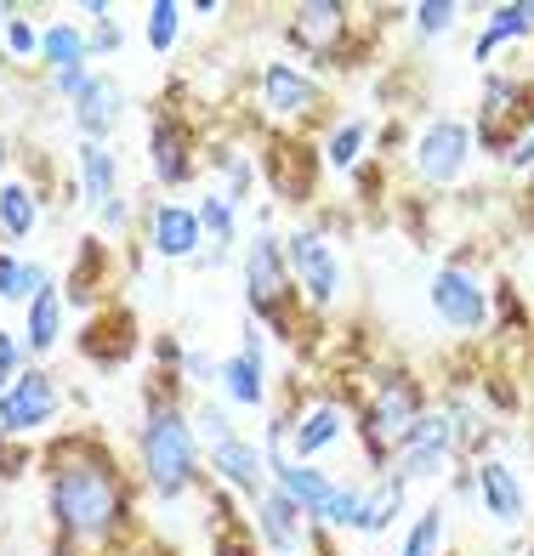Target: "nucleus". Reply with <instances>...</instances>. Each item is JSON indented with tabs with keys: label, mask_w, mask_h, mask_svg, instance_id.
Listing matches in <instances>:
<instances>
[{
	"label": "nucleus",
	"mask_w": 534,
	"mask_h": 556,
	"mask_svg": "<svg viewBox=\"0 0 534 556\" xmlns=\"http://www.w3.org/2000/svg\"><path fill=\"white\" fill-rule=\"evenodd\" d=\"M46 517H52L58 556H125L132 534V477L120 471L114 448L91 432H63L40 448Z\"/></svg>",
	"instance_id": "obj_1"
},
{
	"label": "nucleus",
	"mask_w": 534,
	"mask_h": 556,
	"mask_svg": "<svg viewBox=\"0 0 534 556\" xmlns=\"http://www.w3.org/2000/svg\"><path fill=\"white\" fill-rule=\"evenodd\" d=\"M176 375H154V387L142 397V420H137V483L154 494L160 505L188 500L194 489H206V448L194 432V409L176 392Z\"/></svg>",
	"instance_id": "obj_2"
},
{
	"label": "nucleus",
	"mask_w": 534,
	"mask_h": 556,
	"mask_svg": "<svg viewBox=\"0 0 534 556\" xmlns=\"http://www.w3.org/2000/svg\"><path fill=\"white\" fill-rule=\"evenodd\" d=\"M426 409H432V397H426V381H421L415 369L393 364V369H375L370 375L364 397L352 403V438H359V448H364L370 477L393 466L398 443L415 432V420Z\"/></svg>",
	"instance_id": "obj_3"
},
{
	"label": "nucleus",
	"mask_w": 534,
	"mask_h": 556,
	"mask_svg": "<svg viewBox=\"0 0 534 556\" xmlns=\"http://www.w3.org/2000/svg\"><path fill=\"white\" fill-rule=\"evenodd\" d=\"M239 278H245L250 324H262L273 341H301L308 307H301V290H296V278H290L285 239L273 233V222H268V216L257 222V233L239 244Z\"/></svg>",
	"instance_id": "obj_4"
},
{
	"label": "nucleus",
	"mask_w": 534,
	"mask_h": 556,
	"mask_svg": "<svg viewBox=\"0 0 534 556\" xmlns=\"http://www.w3.org/2000/svg\"><path fill=\"white\" fill-rule=\"evenodd\" d=\"M278 239H285V262H290V278H296V290H301L308 318L336 313L341 301H347V290H352V267L341 256L336 233H330L324 222H290Z\"/></svg>",
	"instance_id": "obj_5"
},
{
	"label": "nucleus",
	"mask_w": 534,
	"mask_h": 556,
	"mask_svg": "<svg viewBox=\"0 0 534 556\" xmlns=\"http://www.w3.org/2000/svg\"><path fill=\"white\" fill-rule=\"evenodd\" d=\"M285 35L301 58H308V68L319 74H352L364 58L359 46V12L347 7V0H301V7L285 12Z\"/></svg>",
	"instance_id": "obj_6"
},
{
	"label": "nucleus",
	"mask_w": 534,
	"mask_h": 556,
	"mask_svg": "<svg viewBox=\"0 0 534 556\" xmlns=\"http://www.w3.org/2000/svg\"><path fill=\"white\" fill-rule=\"evenodd\" d=\"M529 125H534V74L529 68H483L477 119H472L477 154H489V160L506 165V154L523 142Z\"/></svg>",
	"instance_id": "obj_7"
},
{
	"label": "nucleus",
	"mask_w": 534,
	"mask_h": 556,
	"mask_svg": "<svg viewBox=\"0 0 534 556\" xmlns=\"http://www.w3.org/2000/svg\"><path fill=\"white\" fill-rule=\"evenodd\" d=\"M410 170H415V182L432 188V193H444L455 182H467V170L477 160V137H472V119L461 114H432L421 119V131L410 137Z\"/></svg>",
	"instance_id": "obj_8"
},
{
	"label": "nucleus",
	"mask_w": 534,
	"mask_h": 556,
	"mask_svg": "<svg viewBox=\"0 0 534 556\" xmlns=\"http://www.w3.org/2000/svg\"><path fill=\"white\" fill-rule=\"evenodd\" d=\"M257 103H262V119L273 131H308L313 119H324L330 97H324V80L308 63L268 58L262 74H257Z\"/></svg>",
	"instance_id": "obj_9"
},
{
	"label": "nucleus",
	"mask_w": 534,
	"mask_h": 556,
	"mask_svg": "<svg viewBox=\"0 0 534 556\" xmlns=\"http://www.w3.org/2000/svg\"><path fill=\"white\" fill-rule=\"evenodd\" d=\"M426 307L438 313V324H449L455 336H483L495 324V285L467 256H449L426 285Z\"/></svg>",
	"instance_id": "obj_10"
},
{
	"label": "nucleus",
	"mask_w": 534,
	"mask_h": 556,
	"mask_svg": "<svg viewBox=\"0 0 534 556\" xmlns=\"http://www.w3.org/2000/svg\"><path fill=\"white\" fill-rule=\"evenodd\" d=\"M257 165H262V182L273 188L278 205L308 211L313 199H319L324 160H319V142H308L301 131H268V142H262Z\"/></svg>",
	"instance_id": "obj_11"
},
{
	"label": "nucleus",
	"mask_w": 534,
	"mask_h": 556,
	"mask_svg": "<svg viewBox=\"0 0 534 556\" xmlns=\"http://www.w3.org/2000/svg\"><path fill=\"white\" fill-rule=\"evenodd\" d=\"M199 170H206V148H199L194 119L160 97L154 119H148V176H154L165 193H176V188H188Z\"/></svg>",
	"instance_id": "obj_12"
},
{
	"label": "nucleus",
	"mask_w": 534,
	"mask_h": 556,
	"mask_svg": "<svg viewBox=\"0 0 534 556\" xmlns=\"http://www.w3.org/2000/svg\"><path fill=\"white\" fill-rule=\"evenodd\" d=\"M455 466H467L461 460V432H455V415L444 409V403H432V409L415 420V432L398 443L387 471H398L403 483L415 489V483H438V477H449Z\"/></svg>",
	"instance_id": "obj_13"
},
{
	"label": "nucleus",
	"mask_w": 534,
	"mask_h": 556,
	"mask_svg": "<svg viewBox=\"0 0 534 556\" xmlns=\"http://www.w3.org/2000/svg\"><path fill=\"white\" fill-rule=\"evenodd\" d=\"M58 415H63V387H58V375L40 369V364H29L7 392H0V438H12V443L40 438Z\"/></svg>",
	"instance_id": "obj_14"
},
{
	"label": "nucleus",
	"mask_w": 534,
	"mask_h": 556,
	"mask_svg": "<svg viewBox=\"0 0 534 556\" xmlns=\"http://www.w3.org/2000/svg\"><path fill=\"white\" fill-rule=\"evenodd\" d=\"M216 397L227 403V409H250V415H268V409H273L268 330H262V324H245L239 352H227V358H222V369H216Z\"/></svg>",
	"instance_id": "obj_15"
},
{
	"label": "nucleus",
	"mask_w": 534,
	"mask_h": 556,
	"mask_svg": "<svg viewBox=\"0 0 534 556\" xmlns=\"http://www.w3.org/2000/svg\"><path fill=\"white\" fill-rule=\"evenodd\" d=\"M352 438V409L341 397H290V460L319 466L330 448Z\"/></svg>",
	"instance_id": "obj_16"
},
{
	"label": "nucleus",
	"mask_w": 534,
	"mask_h": 556,
	"mask_svg": "<svg viewBox=\"0 0 534 556\" xmlns=\"http://www.w3.org/2000/svg\"><path fill=\"white\" fill-rule=\"evenodd\" d=\"M74 346H80V358L91 364V369H103V375H114V369H125L142 352V324H137V313L132 307H120V301H103L97 313H86V324H80V336H74Z\"/></svg>",
	"instance_id": "obj_17"
},
{
	"label": "nucleus",
	"mask_w": 534,
	"mask_h": 556,
	"mask_svg": "<svg viewBox=\"0 0 534 556\" xmlns=\"http://www.w3.org/2000/svg\"><path fill=\"white\" fill-rule=\"evenodd\" d=\"M142 244H148V256L165 262V267L206 262V227H199V211L183 205V199H154V205L142 211Z\"/></svg>",
	"instance_id": "obj_18"
},
{
	"label": "nucleus",
	"mask_w": 534,
	"mask_h": 556,
	"mask_svg": "<svg viewBox=\"0 0 534 556\" xmlns=\"http://www.w3.org/2000/svg\"><path fill=\"white\" fill-rule=\"evenodd\" d=\"M467 471H472V500L489 522H500V528L529 522V483L500 460V454H477V460H467Z\"/></svg>",
	"instance_id": "obj_19"
},
{
	"label": "nucleus",
	"mask_w": 534,
	"mask_h": 556,
	"mask_svg": "<svg viewBox=\"0 0 534 556\" xmlns=\"http://www.w3.org/2000/svg\"><path fill=\"white\" fill-rule=\"evenodd\" d=\"M206 471H211L216 489H227V494L245 500V505H257V500L273 489L268 454H262L257 438H245V432L227 438V443H216V448H206Z\"/></svg>",
	"instance_id": "obj_20"
},
{
	"label": "nucleus",
	"mask_w": 534,
	"mask_h": 556,
	"mask_svg": "<svg viewBox=\"0 0 534 556\" xmlns=\"http://www.w3.org/2000/svg\"><path fill=\"white\" fill-rule=\"evenodd\" d=\"M69 125H74V137H80V142H109L114 148L120 125H125V86L114 80V74L97 68L91 86L69 103Z\"/></svg>",
	"instance_id": "obj_21"
},
{
	"label": "nucleus",
	"mask_w": 534,
	"mask_h": 556,
	"mask_svg": "<svg viewBox=\"0 0 534 556\" xmlns=\"http://www.w3.org/2000/svg\"><path fill=\"white\" fill-rule=\"evenodd\" d=\"M114 273H120V256L114 244H103L97 233H86L74 244V262H69V285H63V301L80 313H97L103 307V295L114 290Z\"/></svg>",
	"instance_id": "obj_22"
},
{
	"label": "nucleus",
	"mask_w": 534,
	"mask_h": 556,
	"mask_svg": "<svg viewBox=\"0 0 534 556\" xmlns=\"http://www.w3.org/2000/svg\"><path fill=\"white\" fill-rule=\"evenodd\" d=\"M250 528H257V540L268 556H308V540H313V522L296 511V505L268 489L257 505H250Z\"/></svg>",
	"instance_id": "obj_23"
},
{
	"label": "nucleus",
	"mask_w": 534,
	"mask_h": 556,
	"mask_svg": "<svg viewBox=\"0 0 534 556\" xmlns=\"http://www.w3.org/2000/svg\"><path fill=\"white\" fill-rule=\"evenodd\" d=\"M534 40V0H500L483 12V29L472 40V63H495L506 46H529Z\"/></svg>",
	"instance_id": "obj_24"
},
{
	"label": "nucleus",
	"mask_w": 534,
	"mask_h": 556,
	"mask_svg": "<svg viewBox=\"0 0 534 556\" xmlns=\"http://www.w3.org/2000/svg\"><path fill=\"white\" fill-rule=\"evenodd\" d=\"M74 193H80L86 211H103L109 199L125 193V182H120V154H114L109 142H80V148H74Z\"/></svg>",
	"instance_id": "obj_25"
},
{
	"label": "nucleus",
	"mask_w": 534,
	"mask_h": 556,
	"mask_svg": "<svg viewBox=\"0 0 534 556\" xmlns=\"http://www.w3.org/2000/svg\"><path fill=\"white\" fill-rule=\"evenodd\" d=\"M370 137H375V119H370V114H341V119H330V125H324V137H319V160H324V170L352 176V170L370 160Z\"/></svg>",
	"instance_id": "obj_26"
},
{
	"label": "nucleus",
	"mask_w": 534,
	"mask_h": 556,
	"mask_svg": "<svg viewBox=\"0 0 534 556\" xmlns=\"http://www.w3.org/2000/svg\"><path fill=\"white\" fill-rule=\"evenodd\" d=\"M63 330H69V301H63V285H52L23 307V346H29V364L52 358L63 346Z\"/></svg>",
	"instance_id": "obj_27"
},
{
	"label": "nucleus",
	"mask_w": 534,
	"mask_h": 556,
	"mask_svg": "<svg viewBox=\"0 0 534 556\" xmlns=\"http://www.w3.org/2000/svg\"><path fill=\"white\" fill-rule=\"evenodd\" d=\"M273 489L285 494L308 522H319V517H324V505L336 500L341 477H336V471H324V466H301V460H290V466H278V471H273Z\"/></svg>",
	"instance_id": "obj_28"
},
{
	"label": "nucleus",
	"mask_w": 534,
	"mask_h": 556,
	"mask_svg": "<svg viewBox=\"0 0 534 556\" xmlns=\"http://www.w3.org/2000/svg\"><path fill=\"white\" fill-rule=\"evenodd\" d=\"M199 227H206V267H216V262H227L239 250V216H245V205H234L222 188H206L199 193Z\"/></svg>",
	"instance_id": "obj_29"
},
{
	"label": "nucleus",
	"mask_w": 534,
	"mask_h": 556,
	"mask_svg": "<svg viewBox=\"0 0 534 556\" xmlns=\"http://www.w3.org/2000/svg\"><path fill=\"white\" fill-rule=\"evenodd\" d=\"M403 505H410V483H403L398 471L364 477V517H359V534H364V540L393 534V522L403 517Z\"/></svg>",
	"instance_id": "obj_30"
},
{
	"label": "nucleus",
	"mask_w": 534,
	"mask_h": 556,
	"mask_svg": "<svg viewBox=\"0 0 534 556\" xmlns=\"http://www.w3.org/2000/svg\"><path fill=\"white\" fill-rule=\"evenodd\" d=\"M52 285H58V278H52L46 262L17 256L12 244H0V307H29V301L40 290H52Z\"/></svg>",
	"instance_id": "obj_31"
},
{
	"label": "nucleus",
	"mask_w": 534,
	"mask_h": 556,
	"mask_svg": "<svg viewBox=\"0 0 534 556\" xmlns=\"http://www.w3.org/2000/svg\"><path fill=\"white\" fill-rule=\"evenodd\" d=\"M206 165H211V176H216V188L234 199V205H245L250 193H257V176H262V165H257V154H245L239 142H211V154H206Z\"/></svg>",
	"instance_id": "obj_32"
},
{
	"label": "nucleus",
	"mask_w": 534,
	"mask_h": 556,
	"mask_svg": "<svg viewBox=\"0 0 534 556\" xmlns=\"http://www.w3.org/2000/svg\"><path fill=\"white\" fill-rule=\"evenodd\" d=\"M35 227H40V188L12 176V182L0 188V239H7V244H29Z\"/></svg>",
	"instance_id": "obj_33"
},
{
	"label": "nucleus",
	"mask_w": 534,
	"mask_h": 556,
	"mask_svg": "<svg viewBox=\"0 0 534 556\" xmlns=\"http://www.w3.org/2000/svg\"><path fill=\"white\" fill-rule=\"evenodd\" d=\"M444 545H449V505L432 500V505H421V511L410 517V528L398 534L393 556H444Z\"/></svg>",
	"instance_id": "obj_34"
},
{
	"label": "nucleus",
	"mask_w": 534,
	"mask_h": 556,
	"mask_svg": "<svg viewBox=\"0 0 534 556\" xmlns=\"http://www.w3.org/2000/svg\"><path fill=\"white\" fill-rule=\"evenodd\" d=\"M69 63H91V46H86V23H74V17H52L40 29V68L46 74H58Z\"/></svg>",
	"instance_id": "obj_35"
},
{
	"label": "nucleus",
	"mask_w": 534,
	"mask_h": 556,
	"mask_svg": "<svg viewBox=\"0 0 534 556\" xmlns=\"http://www.w3.org/2000/svg\"><path fill=\"white\" fill-rule=\"evenodd\" d=\"M183 23H188V7H183V0H148V12H142V40H148V52H154V58H171L176 40H183Z\"/></svg>",
	"instance_id": "obj_36"
},
{
	"label": "nucleus",
	"mask_w": 534,
	"mask_h": 556,
	"mask_svg": "<svg viewBox=\"0 0 534 556\" xmlns=\"http://www.w3.org/2000/svg\"><path fill=\"white\" fill-rule=\"evenodd\" d=\"M359 517H364V477H341V489H336V500L324 505V517L313 522V528H324V534H359Z\"/></svg>",
	"instance_id": "obj_37"
},
{
	"label": "nucleus",
	"mask_w": 534,
	"mask_h": 556,
	"mask_svg": "<svg viewBox=\"0 0 534 556\" xmlns=\"http://www.w3.org/2000/svg\"><path fill=\"white\" fill-rule=\"evenodd\" d=\"M461 17H467L461 0H421V7H410V29L421 40H444V35L461 29Z\"/></svg>",
	"instance_id": "obj_38"
},
{
	"label": "nucleus",
	"mask_w": 534,
	"mask_h": 556,
	"mask_svg": "<svg viewBox=\"0 0 534 556\" xmlns=\"http://www.w3.org/2000/svg\"><path fill=\"white\" fill-rule=\"evenodd\" d=\"M188 409H194L199 448H216V443H227V438H239V426H234V415H227L222 397H199V403H188Z\"/></svg>",
	"instance_id": "obj_39"
},
{
	"label": "nucleus",
	"mask_w": 534,
	"mask_h": 556,
	"mask_svg": "<svg viewBox=\"0 0 534 556\" xmlns=\"http://www.w3.org/2000/svg\"><path fill=\"white\" fill-rule=\"evenodd\" d=\"M0 52H7V63H12V68H29V63H40V29H35L29 17H23V7L12 12L7 35H0Z\"/></svg>",
	"instance_id": "obj_40"
},
{
	"label": "nucleus",
	"mask_w": 534,
	"mask_h": 556,
	"mask_svg": "<svg viewBox=\"0 0 534 556\" xmlns=\"http://www.w3.org/2000/svg\"><path fill=\"white\" fill-rule=\"evenodd\" d=\"M211 556H262V540H257V528H250V517L211 528Z\"/></svg>",
	"instance_id": "obj_41"
},
{
	"label": "nucleus",
	"mask_w": 534,
	"mask_h": 556,
	"mask_svg": "<svg viewBox=\"0 0 534 556\" xmlns=\"http://www.w3.org/2000/svg\"><path fill=\"white\" fill-rule=\"evenodd\" d=\"M23 369H29V346H23V330H7V324H0V392H7Z\"/></svg>",
	"instance_id": "obj_42"
},
{
	"label": "nucleus",
	"mask_w": 534,
	"mask_h": 556,
	"mask_svg": "<svg viewBox=\"0 0 534 556\" xmlns=\"http://www.w3.org/2000/svg\"><path fill=\"white\" fill-rule=\"evenodd\" d=\"M91 74H97L91 63H69V68H58V74H46V91L63 97V103H74V97L91 86Z\"/></svg>",
	"instance_id": "obj_43"
},
{
	"label": "nucleus",
	"mask_w": 534,
	"mask_h": 556,
	"mask_svg": "<svg viewBox=\"0 0 534 556\" xmlns=\"http://www.w3.org/2000/svg\"><path fill=\"white\" fill-rule=\"evenodd\" d=\"M216 369H222V358H211L206 346H188V358H183V381L188 387H199L211 397V387H216Z\"/></svg>",
	"instance_id": "obj_44"
},
{
	"label": "nucleus",
	"mask_w": 534,
	"mask_h": 556,
	"mask_svg": "<svg viewBox=\"0 0 534 556\" xmlns=\"http://www.w3.org/2000/svg\"><path fill=\"white\" fill-rule=\"evenodd\" d=\"M86 46H91V63H97V58H120V52H125V29H120V17L91 23V29H86Z\"/></svg>",
	"instance_id": "obj_45"
},
{
	"label": "nucleus",
	"mask_w": 534,
	"mask_h": 556,
	"mask_svg": "<svg viewBox=\"0 0 534 556\" xmlns=\"http://www.w3.org/2000/svg\"><path fill=\"white\" fill-rule=\"evenodd\" d=\"M29 466H40V454L29 443H12V438H0V483H12V477H23Z\"/></svg>",
	"instance_id": "obj_46"
},
{
	"label": "nucleus",
	"mask_w": 534,
	"mask_h": 556,
	"mask_svg": "<svg viewBox=\"0 0 534 556\" xmlns=\"http://www.w3.org/2000/svg\"><path fill=\"white\" fill-rule=\"evenodd\" d=\"M148 352H154V375H176V381H183V358H188L183 341H176V336H154Z\"/></svg>",
	"instance_id": "obj_47"
},
{
	"label": "nucleus",
	"mask_w": 534,
	"mask_h": 556,
	"mask_svg": "<svg viewBox=\"0 0 534 556\" xmlns=\"http://www.w3.org/2000/svg\"><path fill=\"white\" fill-rule=\"evenodd\" d=\"M97 227H103V233H125V227H132V199H109L103 211H97Z\"/></svg>",
	"instance_id": "obj_48"
},
{
	"label": "nucleus",
	"mask_w": 534,
	"mask_h": 556,
	"mask_svg": "<svg viewBox=\"0 0 534 556\" xmlns=\"http://www.w3.org/2000/svg\"><path fill=\"white\" fill-rule=\"evenodd\" d=\"M506 170H512V176H534V125L523 131V142L512 148V154H506Z\"/></svg>",
	"instance_id": "obj_49"
},
{
	"label": "nucleus",
	"mask_w": 534,
	"mask_h": 556,
	"mask_svg": "<svg viewBox=\"0 0 534 556\" xmlns=\"http://www.w3.org/2000/svg\"><path fill=\"white\" fill-rule=\"evenodd\" d=\"M109 17H114L109 0H86V7H80V23H86V29H91V23H109Z\"/></svg>",
	"instance_id": "obj_50"
},
{
	"label": "nucleus",
	"mask_w": 534,
	"mask_h": 556,
	"mask_svg": "<svg viewBox=\"0 0 534 556\" xmlns=\"http://www.w3.org/2000/svg\"><path fill=\"white\" fill-rule=\"evenodd\" d=\"M7 170H12V137H7V131H0V188H7V182H12V176H7Z\"/></svg>",
	"instance_id": "obj_51"
},
{
	"label": "nucleus",
	"mask_w": 534,
	"mask_h": 556,
	"mask_svg": "<svg viewBox=\"0 0 534 556\" xmlns=\"http://www.w3.org/2000/svg\"><path fill=\"white\" fill-rule=\"evenodd\" d=\"M188 17H222V0H194Z\"/></svg>",
	"instance_id": "obj_52"
},
{
	"label": "nucleus",
	"mask_w": 534,
	"mask_h": 556,
	"mask_svg": "<svg viewBox=\"0 0 534 556\" xmlns=\"http://www.w3.org/2000/svg\"><path fill=\"white\" fill-rule=\"evenodd\" d=\"M12 12H17L12 0H0V35H7V23H12Z\"/></svg>",
	"instance_id": "obj_53"
}]
</instances>
